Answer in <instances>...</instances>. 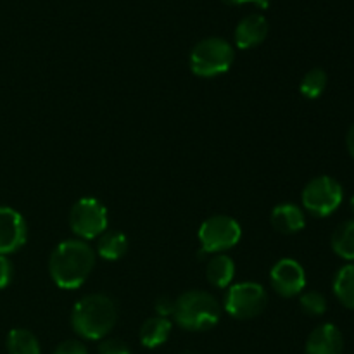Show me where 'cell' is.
I'll use <instances>...</instances> for the list:
<instances>
[{"mask_svg":"<svg viewBox=\"0 0 354 354\" xmlns=\"http://www.w3.org/2000/svg\"><path fill=\"white\" fill-rule=\"evenodd\" d=\"M270 282L279 296L296 297L301 296L306 287V272L296 259L282 258L273 265Z\"/></svg>","mask_w":354,"mask_h":354,"instance_id":"obj_9","label":"cell"},{"mask_svg":"<svg viewBox=\"0 0 354 354\" xmlns=\"http://www.w3.org/2000/svg\"><path fill=\"white\" fill-rule=\"evenodd\" d=\"M118 322V306L106 294H88L76 301L71 311V327L85 341H102Z\"/></svg>","mask_w":354,"mask_h":354,"instance_id":"obj_2","label":"cell"},{"mask_svg":"<svg viewBox=\"0 0 354 354\" xmlns=\"http://www.w3.org/2000/svg\"><path fill=\"white\" fill-rule=\"evenodd\" d=\"M28 239V225L23 214L12 207L0 206V254L19 251Z\"/></svg>","mask_w":354,"mask_h":354,"instance_id":"obj_10","label":"cell"},{"mask_svg":"<svg viewBox=\"0 0 354 354\" xmlns=\"http://www.w3.org/2000/svg\"><path fill=\"white\" fill-rule=\"evenodd\" d=\"M171 322L169 318L165 317H151L142 324L140 332H138V339L140 344L147 349H156L159 346L166 344V341L171 335Z\"/></svg>","mask_w":354,"mask_h":354,"instance_id":"obj_14","label":"cell"},{"mask_svg":"<svg viewBox=\"0 0 354 354\" xmlns=\"http://www.w3.org/2000/svg\"><path fill=\"white\" fill-rule=\"evenodd\" d=\"M327 73L322 68H313L303 76L299 85L301 95L306 97V99H318L322 93L327 88Z\"/></svg>","mask_w":354,"mask_h":354,"instance_id":"obj_20","label":"cell"},{"mask_svg":"<svg viewBox=\"0 0 354 354\" xmlns=\"http://www.w3.org/2000/svg\"><path fill=\"white\" fill-rule=\"evenodd\" d=\"M69 227L80 241L99 239L107 230V209L99 199L83 197L69 211Z\"/></svg>","mask_w":354,"mask_h":354,"instance_id":"obj_8","label":"cell"},{"mask_svg":"<svg viewBox=\"0 0 354 354\" xmlns=\"http://www.w3.org/2000/svg\"><path fill=\"white\" fill-rule=\"evenodd\" d=\"M99 354H131L130 346L121 339L106 337L100 341L99 348H97Z\"/></svg>","mask_w":354,"mask_h":354,"instance_id":"obj_22","label":"cell"},{"mask_svg":"<svg viewBox=\"0 0 354 354\" xmlns=\"http://www.w3.org/2000/svg\"><path fill=\"white\" fill-rule=\"evenodd\" d=\"M223 3H228V6H244V3H254V6L261 7V9H266L270 6V0H221Z\"/></svg>","mask_w":354,"mask_h":354,"instance_id":"obj_26","label":"cell"},{"mask_svg":"<svg viewBox=\"0 0 354 354\" xmlns=\"http://www.w3.org/2000/svg\"><path fill=\"white\" fill-rule=\"evenodd\" d=\"M272 225L279 234L292 235L297 234L306 225V214L303 207L294 203H282L273 207Z\"/></svg>","mask_w":354,"mask_h":354,"instance_id":"obj_13","label":"cell"},{"mask_svg":"<svg viewBox=\"0 0 354 354\" xmlns=\"http://www.w3.org/2000/svg\"><path fill=\"white\" fill-rule=\"evenodd\" d=\"M344 199L342 185L328 175L310 180L301 194L303 207L317 218H327L339 209Z\"/></svg>","mask_w":354,"mask_h":354,"instance_id":"obj_5","label":"cell"},{"mask_svg":"<svg viewBox=\"0 0 354 354\" xmlns=\"http://www.w3.org/2000/svg\"><path fill=\"white\" fill-rule=\"evenodd\" d=\"M14 275V266L7 256L0 254V289H6Z\"/></svg>","mask_w":354,"mask_h":354,"instance_id":"obj_25","label":"cell"},{"mask_svg":"<svg viewBox=\"0 0 354 354\" xmlns=\"http://www.w3.org/2000/svg\"><path fill=\"white\" fill-rule=\"evenodd\" d=\"M344 337L334 324H322L308 335L304 354H342Z\"/></svg>","mask_w":354,"mask_h":354,"instance_id":"obj_11","label":"cell"},{"mask_svg":"<svg viewBox=\"0 0 354 354\" xmlns=\"http://www.w3.org/2000/svg\"><path fill=\"white\" fill-rule=\"evenodd\" d=\"M299 306L308 317H322L327 311V299L318 290H308L301 294Z\"/></svg>","mask_w":354,"mask_h":354,"instance_id":"obj_21","label":"cell"},{"mask_svg":"<svg viewBox=\"0 0 354 354\" xmlns=\"http://www.w3.org/2000/svg\"><path fill=\"white\" fill-rule=\"evenodd\" d=\"M95 266V251L80 239H68L55 245L48 259V273L59 289H80Z\"/></svg>","mask_w":354,"mask_h":354,"instance_id":"obj_1","label":"cell"},{"mask_svg":"<svg viewBox=\"0 0 354 354\" xmlns=\"http://www.w3.org/2000/svg\"><path fill=\"white\" fill-rule=\"evenodd\" d=\"M52 354H88V349L82 341L69 339V341H62Z\"/></svg>","mask_w":354,"mask_h":354,"instance_id":"obj_23","label":"cell"},{"mask_svg":"<svg viewBox=\"0 0 354 354\" xmlns=\"http://www.w3.org/2000/svg\"><path fill=\"white\" fill-rule=\"evenodd\" d=\"M268 31L270 24L265 16H261V14H249V16L242 17L241 23L235 28V45L239 48H244V50L245 48L258 47L268 37Z\"/></svg>","mask_w":354,"mask_h":354,"instance_id":"obj_12","label":"cell"},{"mask_svg":"<svg viewBox=\"0 0 354 354\" xmlns=\"http://www.w3.org/2000/svg\"><path fill=\"white\" fill-rule=\"evenodd\" d=\"M332 289H334V296L337 297L342 306L354 310V263H348L342 268H339V272L334 277Z\"/></svg>","mask_w":354,"mask_h":354,"instance_id":"obj_17","label":"cell"},{"mask_svg":"<svg viewBox=\"0 0 354 354\" xmlns=\"http://www.w3.org/2000/svg\"><path fill=\"white\" fill-rule=\"evenodd\" d=\"M330 245L339 258L354 261V220H346L334 230Z\"/></svg>","mask_w":354,"mask_h":354,"instance_id":"obj_18","label":"cell"},{"mask_svg":"<svg viewBox=\"0 0 354 354\" xmlns=\"http://www.w3.org/2000/svg\"><path fill=\"white\" fill-rule=\"evenodd\" d=\"M351 209H353V213H354V196L351 197Z\"/></svg>","mask_w":354,"mask_h":354,"instance_id":"obj_28","label":"cell"},{"mask_svg":"<svg viewBox=\"0 0 354 354\" xmlns=\"http://www.w3.org/2000/svg\"><path fill=\"white\" fill-rule=\"evenodd\" d=\"M221 308L213 294L206 290L192 289L175 299L176 325L189 332H204L213 328L220 322Z\"/></svg>","mask_w":354,"mask_h":354,"instance_id":"obj_3","label":"cell"},{"mask_svg":"<svg viewBox=\"0 0 354 354\" xmlns=\"http://www.w3.org/2000/svg\"><path fill=\"white\" fill-rule=\"evenodd\" d=\"M197 237L201 242V251L206 254H223L241 242L242 228L235 218L214 214L201 225Z\"/></svg>","mask_w":354,"mask_h":354,"instance_id":"obj_7","label":"cell"},{"mask_svg":"<svg viewBox=\"0 0 354 354\" xmlns=\"http://www.w3.org/2000/svg\"><path fill=\"white\" fill-rule=\"evenodd\" d=\"M346 145H348L349 154H351V158L354 159V124L351 128H349L348 137H346Z\"/></svg>","mask_w":354,"mask_h":354,"instance_id":"obj_27","label":"cell"},{"mask_svg":"<svg viewBox=\"0 0 354 354\" xmlns=\"http://www.w3.org/2000/svg\"><path fill=\"white\" fill-rule=\"evenodd\" d=\"M268 294L256 282H239L227 287L223 308L235 320H252L265 311Z\"/></svg>","mask_w":354,"mask_h":354,"instance_id":"obj_6","label":"cell"},{"mask_svg":"<svg viewBox=\"0 0 354 354\" xmlns=\"http://www.w3.org/2000/svg\"><path fill=\"white\" fill-rule=\"evenodd\" d=\"M234 57V47L228 40L220 37L204 38L190 52V69L201 78H214L232 68Z\"/></svg>","mask_w":354,"mask_h":354,"instance_id":"obj_4","label":"cell"},{"mask_svg":"<svg viewBox=\"0 0 354 354\" xmlns=\"http://www.w3.org/2000/svg\"><path fill=\"white\" fill-rule=\"evenodd\" d=\"M7 351L9 354H41V348L33 332L14 328L7 335Z\"/></svg>","mask_w":354,"mask_h":354,"instance_id":"obj_19","label":"cell"},{"mask_svg":"<svg viewBox=\"0 0 354 354\" xmlns=\"http://www.w3.org/2000/svg\"><path fill=\"white\" fill-rule=\"evenodd\" d=\"M130 248V241L123 232L106 230L97 241L95 252L106 261H118L123 258Z\"/></svg>","mask_w":354,"mask_h":354,"instance_id":"obj_16","label":"cell"},{"mask_svg":"<svg viewBox=\"0 0 354 354\" xmlns=\"http://www.w3.org/2000/svg\"><path fill=\"white\" fill-rule=\"evenodd\" d=\"M235 277V263L227 254H213L206 263V279L216 289H227Z\"/></svg>","mask_w":354,"mask_h":354,"instance_id":"obj_15","label":"cell"},{"mask_svg":"<svg viewBox=\"0 0 354 354\" xmlns=\"http://www.w3.org/2000/svg\"><path fill=\"white\" fill-rule=\"evenodd\" d=\"M156 313H158V317H165V318H169L173 317V313H175V299H171V297L168 296H161L156 299Z\"/></svg>","mask_w":354,"mask_h":354,"instance_id":"obj_24","label":"cell"}]
</instances>
